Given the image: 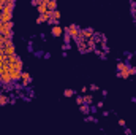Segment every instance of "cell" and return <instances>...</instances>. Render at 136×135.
<instances>
[{"mask_svg": "<svg viewBox=\"0 0 136 135\" xmlns=\"http://www.w3.org/2000/svg\"><path fill=\"white\" fill-rule=\"evenodd\" d=\"M84 121H86V122H95V124L98 122V119L95 118V116H86V118H84Z\"/></svg>", "mask_w": 136, "mask_h": 135, "instance_id": "cell-16", "label": "cell"}, {"mask_svg": "<svg viewBox=\"0 0 136 135\" xmlns=\"http://www.w3.org/2000/svg\"><path fill=\"white\" fill-rule=\"evenodd\" d=\"M62 49H63V52L70 51V44H62Z\"/></svg>", "mask_w": 136, "mask_h": 135, "instance_id": "cell-24", "label": "cell"}, {"mask_svg": "<svg viewBox=\"0 0 136 135\" xmlns=\"http://www.w3.org/2000/svg\"><path fill=\"white\" fill-rule=\"evenodd\" d=\"M92 40L95 41V44H97V43H103V41H106V35H104V33H98V32H95V35L92 37Z\"/></svg>", "mask_w": 136, "mask_h": 135, "instance_id": "cell-6", "label": "cell"}, {"mask_svg": "<svg viewBox=\"0 0 136 135\" xmlns=\"http://www.w3.org/2000/svg\"><path fill=\"white\" fill-rule=\"evenodd\" d=\"M89 89H90V91H92V92H95V91H98L100 87H98L97 84H90V86H89Z\"/></svg>", "mask_w": 136, "mask_h": 135, "instance_id": "cell-21", "label": "cell"}, {"mask_svg": "<svg viewBox=\"0 0 136 135\" xmlns=\"http://www.w3.org/2000/svg\"><path fill=\"white\" fill-rule=\"evenodd\" d=\"M3 54L8 57V56H14L16 54V49H14V43L13 41H6L5 48H3Z\"/></svg>", "mask_w": 136, "mask_h": 135, "instance_id": "cell-3", "label": "cell"}, {"mask_svg": "<svg viewBox=\"0 0 136 135\" xmlns=\"http://www.w3.org/2000/svg\"><path fill=\"white\" fill-rule=\"evenodd\" d=\"M106 57H108V54H104V52L100 54V59H106Z\"/></svg>", "mask_w": 136, "mask_h": 135, "instance_id": "cell-35", "label": "cell"}, {"mask_svg": "<svg viewBox=\"0 0 136 135\" xmlns=\"http://www.w3.org/2000/svg\"><path fill=\"white\" fill-rule=\"evenodd\" d=\"M22 81H32V76L29 71H22V75H21V83Z\"/></svg>", "mask_w": 136, "mask_h": 135, "instance_id": "cell-14", "label": "cell"}, {"mask_svg": "<svg viewBox=\"0 0 136 135\" xmlns=\"http://www.w3.org/2000/svg\"><path fill=\"white\" fill-rule=\"evenodd\" d=\"M27 49H29V52H35V51H33V41H32V40L27 43Z\"/></svg>", "mask_w": 136, "mask_h": 135, "instance_id": "cell-20", "label": "cell"}, {"mask_svg": "<svg viewBox=\"0 0 136 135\" xmlns=\"http://www.w3.org/2000/svg\"><path fill=\"white\" fill-rule=\"evenodd\" d=\"M76 92L75 91H71V89H65V91H63V95H65V97H73Z\"/></svg>", "mask_w": 136, "mask_h": 135, "instance_id": "cell-17", "label": "cell"}, {"mask_svg": "<svg viewBox=\"0 0 136 135\" xmlns=\"http://www.w3.org/2000/svg\"><path fill=\"white\" fill-rule=\"evenodd\" d=\"M30 3H32L33 6H38V5H40V0H32V2H30Z\"/></svg>", "mask_w": 136, "mask_h": 135, "instance_id": "cell-29", "label": "cell"}, {"mask_svg": "<svg viewBox=\"0 0 136 135\" xmlns=\"http://www.w3.org/2000/svg\"><path fill=\"white\" fill-rule=\"evenodd\" d=\"M111 113H112V111H109V110H104V111H103V116H104V118H106V116H109Z\"/></svg>", "mask_w": 136, "mask_h": 135, "instance_id": "cell-30", "label": "cell"}, {"mask_svg": "<svg viewBox=\"0 0 136 135\" xmlns=\"http://www.w3.org/2000/svg\"><path fill=\"white\" fill-rule=\"evenodd\" d=\"M131 75H136V67H131V65H130V76H131Z\"/></svg>", "mask_w": 136, "mask_h": 135, "instance_id": "cell-25", "label": "cell"}, {"mask_svg": "<svg viewBox=\"0 0 136 135\" xmlns=\"http://www.w3.org/2000/svg\"><path fill=\"white\" fill-rule=\"evenodd\" d=\"M6 103H10V97L5 95V92H0V106H3Z\"/></svg>", "mask_w": 136, "mask_h": 135, "instance_id": "cell-9", "label": "cell"}, {"mask_svg": "<svg viewBox=\"0 0 136 135\" xmlns=\"http://www.w3.org/2000/svg\"><path fill=\"white\" fill-rule=\"evenodd\" d=\"M95 35V30L93 29H90V27H87V29H81V33H79V37L82 38L84 41H87V40H90Z\"/></svg>", "mask_w": 136, "mask_h": 135, "instance_id": "cell-1", "label": "cell"}, {"mask_svg": "<svg viewBox=\"0 0 136 135\" xmlns=\"http://www.w3.org/2000/svg\"><path fill=\"white\" fill-rule=\"evenodd\" d=\"M79 110H81V113H82V114H89L90 113V106L89 105H81Z\"/></svg>", "mask_w": 136, "mask_h": 135, "instance_id": "cell-15", "label": "cell"}, {"mask_svg": "<svg viewBox=\"0 0 136 135\" xmlns=\"http://www.w3.org/2000/svg\"><path fill=\"white\" fill-rule=\"evenodd\" d=\"M103 105H104L103 102H98V103H97V108H103Z\"/></svg>", "mask_w": 136, "mask_h": 135, "instance_id": "cell-36", "label": "cell"}, {"mask_svg": "<svg viewBox=\"0 0 136 135\" xmlns=\"http://www.w3.org/2000/svg\"><path fill=\"white\" fill-rule=\"evenodd\" d=\"M43 57L46 59V60H49V59H51V52H44V54H43Z\"/></svg>", "mask_w": 136, "mask_h": 135, "instance_id": "cell-27", "label": "cell"}, {"mask_svg": "<svg viewBox=\"0 0 136 135\" xmlns=\"http://www.w3.org/2000/svg\"><path fill=\"white\" fill-rule=\"evenodd\" d=\"M119 125H120V127H125V121L123 119H119Z\"/></svg>", "mask_w": 136, "mask_h": 135, "instance_id": "cell-34", "label": "cell"}, {"mask_svg": "<svg viewBox=\"0 0 136 135\" xmlns=\"http://www.w3.org/2000/svg\"><path fill=\"white\" fill-rule=\"evenodd\" d=\"M75 41H76V46H78L79 52H81V54H87V41H84L81 37H78Z\"/></svg>", "mask_w": 136, "mask_h": 135, "instance_id": "cell-4", "label": "cell"}, {"mask_svg": "<svg viewBox=\"0 0 136 135\" xmlns=\"http://www.w3.org/2000/svg\"><path fill=\"white\" fill-rule=\"evenodd\" d=\"M60 16H62V13L59 11V10H56V11H52V17L56 21H60Z\"/></svg>", "mask_w": 136, "mask_h": 135, "instance_id": "cell-18", "label": "cell"}, {"mask_svg": "<svg viewBox=\"0 0 136 135\" xmlns=\"http://www.w3.org/2000/svg\"><path fill=\"white\" fill-rule=\"evenodd\" d=\"M68 33H70V37L76 40L79 37V33H81V29H79V25L78 24H70L68 25Z\"/></svg>", "mask_w": 136, "mask_h": 135, "instance_id": "cell-2", "label": "cell"}, {"mask_svg": "<svg viewBox=\"0 0 136 135\" xmlns=\"http://www.w3.org/2000/svg\"><path fill=\"white\" fill-rule=\"evenodd\" d=\"M90 113H92V114H95V113H97V106H95V105L90 106Z\"/></svg>", "mask_w": 136, "mask_h": 135, "instance_id": "cell-28", "label": "cell"}, {"mask_svg": "<svg viewBox=\"0 0 136 135\" xmlns=\"http://www.w3.org/2000/svg\"><path fill=\"white\" fill-rule=\"evenodd\" d=\"M130 8H131V10H136V2L130 0Z\"/></svg>", "mask_w": 136, "mask_h": 135, "instance_id": "cell-26", "label": "cell"}, {"mask_svg": "<svg viewBox=\"0 0 136 135\" xmlns=\"http://www.w3.org/2000/svg\"><path fill=\"white\" fill-rule=\"evenodd\" d=\"M131 102H134V103H136V97H131Z\"/></svg>", "mask_w": 136, "mask_h": 135, "instance_id": "cell-39", "label": "cell"}, {"mask_svg": "<svg viewBox=\"0 0 136 135\" xmlns=\"http://www.w3.org/2000/svg\"><path fill=\"white\" fill-rule=\"evenodd\" d=\"M37 8H38V13L40 14H44V13L48 11V0H40V5Z\"/></svg>", "mask_w": 136, "mask_h": 135, "instance_id": "cell-5", "label": "cell"}, {"mask_svg": "<svg viewBox=\"0 0 136 135\" xmlns=\"http://www.w3.org/2000/svg\"><path fill=\"white\" fill-rule=\"evenodd\" d=\"M48 10L49 11H56L57 10V2L56 0H48Z\"/></svg>", "mask_w": 136, "mask_h": 135, "instance_id": "cell-12", "label": "cell"}, {"mask_svg": "<svg viewBox=\"0 0 136 135\" xmlns=\"http://www.w3.org/2000/svg\"><path fill=\"white\" fill-rule=\"evenodd\" d=\"M33 54H35V57H38V59H41V57H43V52H41V51H35Z\"/></svg>", "mask_w": 136, "mask_h": 135, "instance_id": "cell-22", "label": "cell"}, {"mask_svg": "<svg viewBox=\"0 0 136 135\" xmlns=\"http://www.w3.org/2000/svg\"><path fill=\"white\" fill-rule=\"evenodd\" d=\"M117 78H122V79H127V78H130V67L127 68V70H123V71H117V75H116Z\"/></svg>", "mask_w": 136, "mask_h": 135, "instance_id": "cell-8", "label": "cell"}, {"mask_svg": "<svg viewBox=\"0 0 136 135\" xmlns=\"http://www.w3.org/2000/svg\"><path fill=\"white\" fill-rule=\"evenodd\" d=\"M13 19V13H2V22H10Z\"/></svg>", "mask_w": 136, "mask_h": 135, "instance_id": "cell-11", "label": "cell"}, {"mask_svg": "<svg viewBox=\"0 0 136 135\" xmlns=\"http://www.w3.org/2000/svg\"><path fill=\"white\" fill-rule=\"evenodd\" d=\"M0 22H2V13H0Z\"/></svg>", "mask_w": 136, "mask_h": 135, "instance_id": "cell-41", "label": "cell"}, {"mask_svg": "<svg viewBox=\"0 0 136 135\" xmlns=\"http://www.w3.org/2000/svg\"><path fill=\"white\" fill-rule=\"evenodd\" d=\"M133 19H134V25H136V16H134V17H133Z\"/></svg>", "mask_w": 136, "mask_h": 135, "instance_id": "cell-40", "label": "cell"}, {"mask_svg": "<svg viewBox=\"0 0 136 135\" xmlns=\"http://www.w3.org/2000/svg\"><path fill=\"white\" fill-rule=\"evenodd\" d=\"M84 105L92 106L93 105V95H84Z\"/></svg>", "mask_w": 136, "mask_h": 135, "instance_id": "cell-13", "label": "cell"}, {"mask_svg": "<svg viewBox=\"0 0 136 135\" xmlns=\"http://www.w3.org/2000/svg\"><path fill=\"white\" fill-rule=\"evenodd\" d=\"M87 91H89V87H86V86H84V87H81V94H86Z\"/></svg>", "mask_w": 136, "mask_h": 135, "instance_id": "cell-32", "label": "cell"}, {"mask_svg": "<svg viewBox=\"0 0 136 135\" xmlns=\"http://www.w3.org/2000/svg\"><path fill=\"white\" fill-rule=\"evenodd\" d=\"M5 3H6V0H0V13L3 11V6H5Z\"/></svg>", "mask_w": 136, "mask_h": 135, "instance_id": "cell-23", "label": "cell"}, {"mask_svg": "<svg viewBox=\"0 0 136 135\" xmlns=\"http://www.w3.org/2000/svg\"><path fill=\"white\" fill-rule=\"evenodd\" d=\"M10 103H16V95H11L10 97Z\"/></svg>", "mask_w": 136, "mask_h": 135, "instance_id": "cell-31", "label": "cell"}, {"mask_svg": "<svg viewBox=\"0 0 136 135\" xmlns=\"http://www.w3.org/2000/svg\"><path fill=\"white\" fill-rule=\"evenodd\" d=\"M101 94H103V97H106V95H108V91H106V89H103V91H101Z\"/></svg>", "mask_w": 136, "mask_h": 135, "instance_id": "cell-38", "label": "cell"}, {"mask_svg": "<svg viewBox=\"0 0 136 135\" xmlns=\"http://www.w3.org/2000/svg\"><path fill=\"white\" fill-rule=\"evenodd\" d=\"M128 67H130V65H127L123 60H120V59L117 60V71H123V70H127Z\"/></svg>", "mask_w": 136, "mask_h": 135, "instance_id": "cell-10", "label": "cell"}, {"mask_svg": "<svg viewBox=\"0 0 136 135\" xmlns=\"http://www.w3.org/2000/svg\"><path fill=\"white\" fill-rule=\"evenodd\" d=\"M51 33L54 35V37H60V35L63 33V29L60 25H52V29H51Z\"/></svg>", "mask_w": 136, "mask_h": 135, "instance_id": "cell-7", "label": "cell"}, {"mask_svg": "<svg viewBox=\"0 0 136 135\" xmlns=\"http://www.w3.org/2000/svg\"><path fill=\"white\" fill-rule=\"evenodd\" d=\"M40 38H41L43 41H46V33H40Z\"/></svg>", "mask_w": 136, "mask_h": 135, "instance_id": "cell-33", "label": "cell"}, {"mask_svg": "<svg viewBox=\"0 0 136 135\" xmlns=\"http://www.w3.org/2000/svg\"><path fill=\"white\" fill-rule=\"evenodd\" d=\"M76 103L81 106V105H84V95H76Z\"/></svg>", "mask_w": 136, "mask_h": 135, "instance_id": "cell-19", "label": "cell"}, {"mask_svg": "<svg viewBox=\"0 0 136 135\" xmlns=\"http://www.w3.org/2000/svg\"><path fill=\"white\" fill-rule=\"evenodd\" d=\"M125 133H127V135H133V133H131V130H130V129H125Z\"/></svg>", "mask_w": 136, "mask_h": 135, "instance_id": "cell-37", "label": "cell"}]
</instances>
